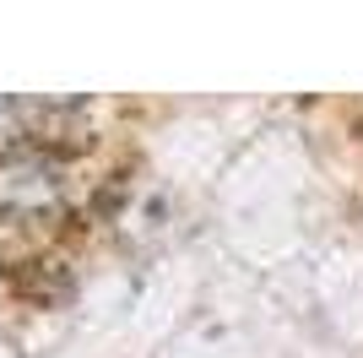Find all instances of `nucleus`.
Wrapping results in <instances>:
<instances>
[{"label": "nucleus", "mask_w": 363, "mask_h": 358, "mask_svg": "<svg viewBox=\"0 0 363 358\" xmlns=\"http://www.w3.org/2000/svg\"><path fill=\"white\" fill-rule=\"evenodd\" d=\"M60 201V163L44 152H16L0 163V207L6 212H44Z\"/></svg>", "instance_id": "f257e3e1"}]
</instances>
